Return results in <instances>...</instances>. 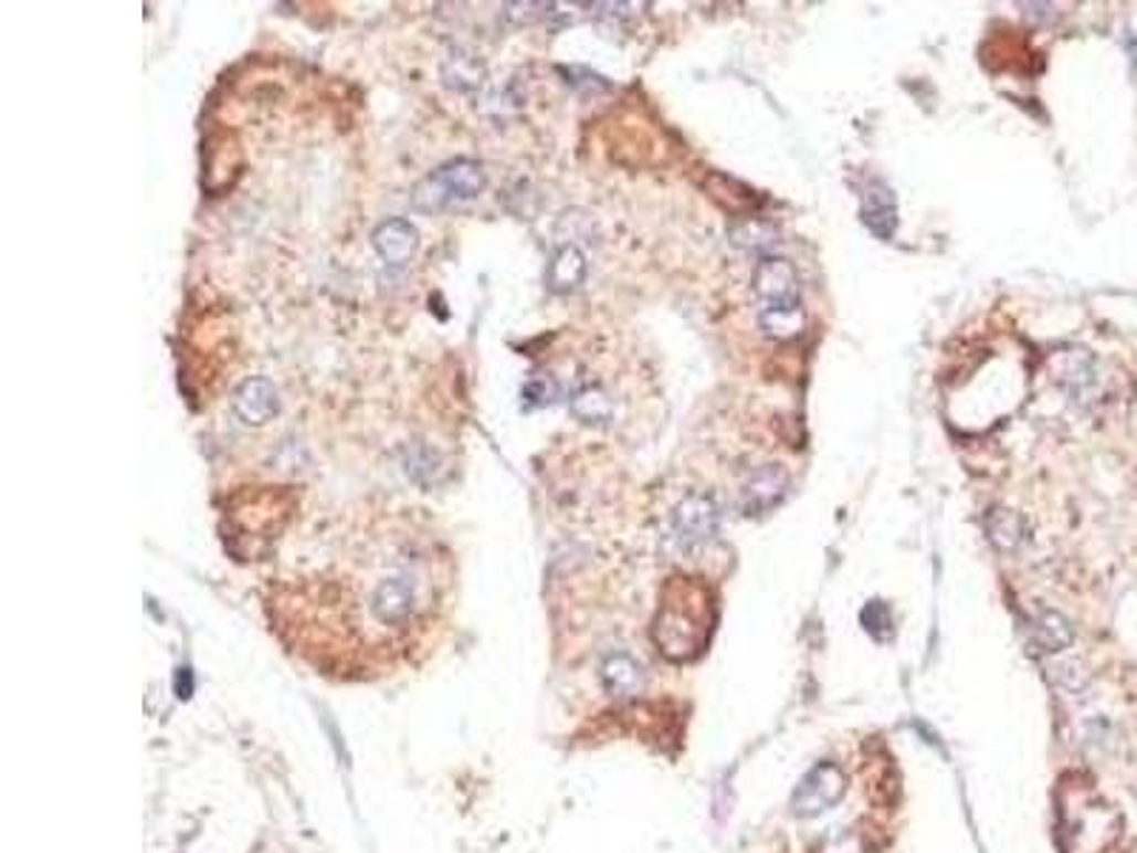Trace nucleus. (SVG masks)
I'll return each instance as SVG.
<instances>
[{
	"label": "nucleus",
	"mask_w": 1137,
	"mask_h": 853,
	"mask_svg": "<svg viewBox=\"0 0 1137 853\" xmlns=\"http://www.w3.org/2000/svg\"><path fill=\"white\" fill-rule=\"evenodd\" d=\"M444 558L433 547L396 540L350 558L276 594L282 638L322 674L370 681L427 652L444 607Z\"/></svg>",
	"instance_id": "f257e3e1"
},
{
	"label": "nucleus",
	"mask_w": 1137,
	"mask_h": 853,
	"mask_svg": "<svg viewBox=\"0 0 1137 853\" xmlns=\"http://www.w3.org/2000/svg\"><path fill=\"white\" fill-rule=\"evenodd\" d=\"M486 188L484 168L475 160L446 162L427 180H421L413 191V208L421 213H439L453 202L475 200Z\"/></svg>",
	"instance_id": "f03ea898"
},
{
	"label": "nucleus",
	"mask_w": 1137,
	"mask_h": 853,
	"mask_svg": "<svg viewBox=\"0 0 1137 853\" xmlns=\"http://www.w3.org/2000/svg\"><path fill=\"white\" fill-rule=\"evenodd\" d=\"M848 791V773L836 766V762H817L811 771L799 780V786L793 788L791 797V811L793 817H802V820H813V817H822L825 811H831L833 805L842 802Z\"/></svg>",
	"instance_id": "7ed1b4c3"
},
{
	"label": "nucleus",
	"mask_w": 1137,
	"mask_h": 853,
	"mask_svg": "<svg viewBox=\"0 0 1137 853\" xmlns=\"http://www.w3.org/2000/svg\"><path fill=\"white\" fill-rule=\"evenodd\" d=\"M719 520H723V515H719L717 501L712 495H685L674 509V535L683 547H699V544L717 538Z\"/></svg>",
	"instance_id": "20e7f679"
},
{
	"label": "nucleus",
	"mask_w": 1137,
	"mask_h": 853,
	"mask_svg": "<svg viewBox=\"0 0 1137 853\" xmlns=\"http://www.w3.org/2000/svg\"><path fill=\"white\" fill-rule=\"evenodd\" d=\"M754 294L766 307H791L799 302L797 267L782 256H766L754 271Z\"/></svg>",
	"instance_id": "39448f33"
},
{
	"label": "nucleus",
	"mask_w": 1137,
	"mask_h": 853,
	"mask_svg": "<svg viewBox=\"0 0 1137 853\" xmlns=\"http://www.w3.org/2000/svg\"><path fill=\"white\" fill-rule=\"evenodd\" d=\"M788 489V473L779 464H766L759 467L757 473L748 475V481L743 484V509L748 515L768 513L786 498Z\"/></svg>",
	"instance_id": "423d86ee"
},
{
	"label": "nucleus",
	"mask_w": 1137,
	"mask_h": 853,
	"mask_svg": "<svg viewBox=\"0 0 1137 853\" xmlns=\"http://www.w3.org/2000/svg\"><path fill=\"white\" fill-rule=\"evenodd\" d=\"M280 410V396H276V387L267 379L256 376V379H248L245 385L233 393V413L240 415V421L245 424H265L276 415Z\"/></svg>",
	"instance_id": "0eeeda50"
},
{
	"label": "nucleus",
	"mask_w": 1137,
	"mask_h": 853,
	"mask_svg": "<svg viewBox=\"0 0 1137 853\" xmlns=\"http://www.w3.org/2000/svg\"><path fill=\"white\" fill-rule=\"evenodd\" d=\"M372 245L387 265H407L419 251V231L407 220H387L372 231Z\"/></svg>",
	"instance_id": "6e6552de"
},
{
	"label": "nucleus",
	"mask_w": 1137,
	"mask_h": 853,
	"mask_svg": "<svg viewBox=\"0 0 1137 853\" xmlns=\"http://www.w3.org/2000/svg\"><path fill=\"white\" fill-rule=\"evenodd\" d=\"M600 681H603L606 692L618 697V701H632L643 692L645 686V674L640 668V663L634 661L632 654L614 652L609 654L600 666Z\"/></svg>",
	"instance_id": "1a4fd4ad"
},
{
	"label": "nucleus",
	"mask_w": 1137,
	"mask_h": 853,
	"mask_svg": "<svg viewBox=\"0 0 1137 853\" xmlns=\"http://www.w3.org/2000/svg\"><path fill=\"white\" fill-rule=\"evenodd\" d=\"M862 220L871 228L878 240H893L898 225V211H896V193L887 182L873 180L865 191V206H862Z\"/></svg>",
	"instance_id": "9d476101"
},
{
	"label": "nucleus",
	"mask_w": 1137,
	"mask_h": 853,
	"mask_svg": "<svg viewBox=\"0 0 1137 853\" xmlns=\"http://www.w3.org/2000/svg\"><path fill=\"white\" fill-rule=\"evenodd\" d=\"M586 280V256L580 248L564 245L558 248V254L552 256L549 267H546V285L552 294H569L575 287L583 285Z\"/></svg>",
	"instance_id": "9b49d317"
},
{
	"label": "nucleus",
	"mask_w": 1137,
	"mask_h": 853,
	"mask_svg": "<svg viewBox=\"0 0 1137 853\" xmlns=\"http://www.w3.org/2000/svg\"><path fill=\"white\" fill-rule=\"evenodd\" d=\"M1032 643L1046 654L1066 652L1075 643V629H1072L1070 618H1064L1055 609H1044L1032 620Z\"/></svg>",
	"instance_id": "f8f14e48"
},
{
	"label": "nucleus",
	"mask_w": 1137,
	"mask_h": 853,
	"mask_svg": "<svg viewBox=\"0 0 1137 853\" xmlns=\"http://www.w3.org/2000/svg\"><path fill=\"white\" fill-rule=\"evenodd\" d=\"M985 529L992 547L1001 549V552H1015L1027 544V520L1012 509H990L985 518Z\"/></svg>",
	"instance_id": "ddd939ff"
},
{
	"label": "nucleus",
	"mask_w": 1137,
	"mask_h": 853,
	"mask_svg": "<svg viewBox=\"0 0 1137 853\" xmlns=\"http://www.w3.org/2000/svg\"><path fill=\"white\" fill-rule=\"evenodd\" d=\"M728 240L737 251H745V254H759L766 260L768 251H773L779 242V231L766 220H757V217H745V220L734 222L731 231H728Z\"/></svg>",
	"instance_id": "4468645a"
},
{
	"label": "nucleus",
	"mask_w": 1137,
	"mask_h": 853,
	"mask_svg": "<svg viewBox=\"0 0 1137 853\" xmlns=\"http://www.w3.org/2000/svg\"><path fill=\"white\" fill-rule=\"evenodd\" d=\"M759 325H762V330H766L768 339L791 341L802 334V327H806V314H802V305L762 307V310H759Z\"/></svg>",
	"instance_id": "2eb2a0df"
},
{
	"label": "nucleus",
	"mask_w": 1137,
	"mask_h": 853,
	"mask_svg": "<svg viewBox=\"0 0 1137 853\" xmlns=\"http://www.w3.org/2000/svg\"><path fill=\"white\" fill-rule=\"evenodd\" d=\"M572 413L578 415L583 424H606V421H612L614 415V407H612V399L600 390V387H583V390H578V393L572 396Z\"/></svg>",
	"instance_id": "dca6fc26"
},
{
	"label": "nucleus",
	"mask_w": 1137,
	"mask_h": 853,
	"mask_svg": "<svg viewBox=\"0 0 1137 853\" xmlns=\"http://www.w3.org/2000/svg\"><path fill=\"white\" fill-rule=\"evenodd\" d=\"M862 623H865V629L876 640H885L893 634V614L891 609H887V603H882V600H873V603H867V607L862 609Z\"/></svg>",
	"instance_id": "f3484780"
},
{
	"label": "nucleus",
	"mask_w": 1137,
	"mask_h": 853,
	"mask_svg": "<svg viewBox=\"0 0 1137 853\" xmlns=\"http://www.w3.org/2000/svg\"><path fill=\"white\" fill-rule=\"evenodd\" d=\"M813 853H867V845L856 831H848L845 828V831H836L831 833V836H825Z\"/></svg>",
	"instance_id": "a211bd4d"
}]
</instances>
